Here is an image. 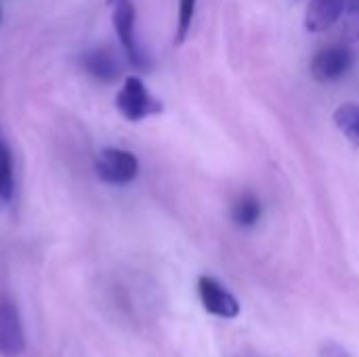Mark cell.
<instances>
[{
  "mask_svg": "<svg viewBox=\"0 0 359 357\" xmlns=\"http://www.w3.org/2000/svg\"><path fill=\"white\" fill-rule=\"evenodd\" d=\"M116 107L128 122H141L149 116H156L164 109L162 101L156 99L141 78L128 76L122 88L116 95Z\"/></svg>",
  "mask_w": 359,
  "mask_h": 357,
  "instance_id": "6da1fadb",
  "label": "cell"
},
{
  "mask_svg": "<svg viewBox=\"0 0 359 357\" xmlns=\"http://www.w3.org/2000/svg\"><path fill=\"white\" fill-rule=\"evenodd\" d=\"M111 21H114V27H116V34H118V40L124 48V55L126 59L135 65V67H149V59L147 55L143 53L139 40H137V29H135V23H137V11H135V2L133 0H116L114 2V15H111Z\"/></svg>",
  "mask_w": 359,
  "mask_h": 357,
  "instance_id": "7a4b0ae2",
  "label": "cell"
},
{
  "mask_svg": "<svg viewBox=\"0 0 359 357\" xmlns=\"http://www.w3.org/2000/svg\"><path fill=\"white\" fill-rule=\"evenodd\" d=\"M97 175L107 185H128L139 175V160L133 151L105 147L97 158Z\"/></svg>",
  "mask_w": 359,
  "mask_h": 357,
  "instance_id": "3957f363",
  "label": "cell"
},
{
  "mask_svg": "<svg viewBox=\"0 0 359 357\" xmlns=\"http://www.w3.org/2000/svg\"><path fill=\"white\" fill-rule=\"evenodd\" d=\"M353 63H355V55L349 46L345 44L324 46L311 59V76L322 84H330L347 76Z\"/></svg>",
  "mask_w": 359,
  "mask_h": 357,
  "instance_id": "277c9868",
  "label": "cell"
},
{
  "mask_svg": "<svg viewBox=\"0 0 359 357\" xmlns=\"http://www.w3.org/2000/svg\"><path fill=\"white\" fill-rule=\"evenodd\" d=\"M25 351V332L17 305L0 299V357H21Z\"/></svg>",
  "mask_w": 359,
  "mask_h": 357,
  "instance_id": "5b68a950",
  "label": "cell"
},
{
  "mask_svg": "<svg viewBox=\"0 0 359 357\" xmlns=\"http://www.w3.org/2000/svg\"><path fill=\"white\" fill-rule=\"evenodd\" d=\"M198 292L202 299V305L208 314L223 318V320H233L240 316V303L238 299L215 278L202 276L198 280Z\"/></svg>",
  "mask_w": 359,
  "mask_h": 357,
  "instance_id": "8992f818",
  "label": "cell"
},
{
  "mask_svg": "<svg viewBox=\"0 0 359 357\" xmlns=\"http://www.w3.org/2000/svg\"><path fill=\"white\" fill-rule=\"evenodd\" d=\"M347 0H311L305 13L307 32H326L330 29L345 13Z\"/></svg>",
  "mask_w": 359,
  "mask_h": 357,
  "instance_id": "52a82bcc",
  "label": "cell"
},
{
  "mask_svg": "<svg viewBox=\"0 0 359 357\" xmlns=\"http://www.w3.org/2000/svg\"><path fill=\"white\" fill-rule=\"evenodd\" d=\"M82 67L88 76H93L99 82H114L122 67L118 57L107 48H90L82 55Z\"/></svg>",
  "mask_w": 359,
  "mask_h": 357,
  "instance_id": "ba28073f",
  "label": "cell"
},
{
  "mask_svg": "<svg viewBox=\"0 0 359 357\" xmlns=\"http://www.w3.org/2000/svg\"><path fill=\"white\" fill-rule=\"evenodd\" d=\"M263 215V206L261 200L252 194H244L242 198L236 200L233 208H231V219L236 221V225L240 227H252L259 223Z\"/></svg>",
  "mask_w": 359,
  "mask_h": 357,
  "instance_id": "9c48e42d",
  "label": "cell"
},
{
  "mask_svg": "<svg viewBox=\"0 0 359 357\" xmlns=\"http://www.w3.org/2000/svg\"><path fill=\"white\" fill-rule=\"evenodd\" d=\"M15 191V175H13V154L4 137L0 135V204H8Z\"/></svg>",
  "mask_w": 359,
  "mask_h": 357,
  "instance_id": "30bf717a",
  "label": "cell"
},
{
  "mask_svg": "<svg viewBox=\"0 0 359 357\" xmlns=\"http://www.w3.org/2000/svg\"><path fill=\"white\" fill-rule=\"evenodd\" d=\"M334 124L355 147H359V103H345L337 107Z\"/></svg>",
  "mask_w": 359,
  "mask_h": 357,
  "instance_id": "8fae6325",
  "label": "cell"
},
{
  "mask_svg": "<svg viewBox=\"0 0 359 357\" xmlns=\"http://www.w3.org/2000/svg\"><path fill=\"white\" fill-rule=\"evenodd\" d=\"M196 6L198 0H179V13H177V34H175V42L183 44L191 23H194V15H196Z\"/></svg>",
  "mask_w": 359,
  "mask_h": 357,
  "instance_id": "7c38bea8",
  "label": "cell"
},
{
  "mask_svg": "<svg viewBox=\"0 0 359 357\" xmlns=\"http://www.w3.org/2000/svg\"><path fill=\"white\" fill-rule=\"evenodd\" d=\"M322 357H351V356H349V351H347L345 347H341V345H337V343H326V345H324V349H322Z\"/></svg>",
  "mask_w": 359,
  "mask_h": 357,
  "instance_id": "4fadbf2b",
  "label": "cell"
},
{
  "mask_svg": "<svg viewBox=\"0 0 359 357\" xmlns=\"http://www.w3.org/2000/svg\"><path fill=\"white\" fill-rule=\"evenodd\" d=\"M347 8L359 17V0H347Z\"/></svg>",
  "mask_w": 359,
  "mask_h": 357,
  "instance_id": "5bb4252c",
  "label": "cell"
},
{
  "mask_svg": "<svg viewBox=\"0 0 359 357\" xmlns=\"http://www.w3.org/2000/svg\"><path fill=\"white\" fill-rule=\"evenodd\" d=\"M114 2H116V0H107V4H114Z\"/></svg>",
  "mask_w": 359,
  "mask_h": 357,
  "instance_id": "9a60e30c",
  "label": "cell"
},
{
  "mask_svg": "<svg viewBox=\"0 0 359 357\" xmlns=\"http://www.w3.org/2000/svg\"><path fill=\"white\" fill-rule=\"evenodd\" d=\"M0 21H2V13H0Z\"/></svg>",
  "mask_w": 359,
  "mask_h": 357,
  "instance_id": "2e32d148",
  "label": "cell"
}]
</instances>
